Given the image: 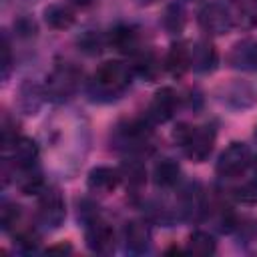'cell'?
Returning a JSON list of instances; mask_svg holds the SVG:
<instances>
[{
  "instance_id": "14",
  "label": "cell",
  "mask_w": 257,
  "mask_h": 257,
  "mask_svg": "<svg viewBox=\"0 0 257 257\" xmlns=\"http://www.w3.org/2000/svg\"><path fill=\"white\" fill-rule=\"evenodd\" d=\"M217 66V50L209 40H197L191 46V68L195 72H211Z\"/></svg>"
},
{
  "instance_id": "23",
  "label": "cell",
  "mask_w": 257,
  "mask_h": 257,
  "mask_svg": "<svg viewBox=\"0 0 257 257\" xmlns=\"http://www.w3.org/2000/svg\"><path fill=\"white\" fill-rule=\"evenodd\" d=\"M133 72H137L139 76L147 78V80H153L157 74H159V60L155 58L153 52H137L135 54V62H133Z\"/></svg>"
},
{
  "instance_id": "29",
  "label": "cell",
  "mask_w": 257,
  "mask_h": 257,
  "mask_svg": "<svg viewBox=\"0 0 257 257\" xmlns=\"http://www.w3.org/2000/svg\"><path fill=\"white\" fill-rule=\"evenodd\" d=\"M102 44H104L102 36H100L98 32H92V30L84 32V34L78 38V46H80V50H84L86 54H96V52H100Z\"/></svg>"
},
{
  "instance_id": "8",
  "label": "cell",
  "mask_w": 257,
  "mask_h": 257,
  "mask_svg": "<svg viewBox=\"0 0 257 257\" xmlns=\"http://www.w3.org/2000/svg\"><path fill=\"white\" fill-rule=\"evenodd\" d=\"M84 239L92 253L106 255V253H112L114 249V231L100 217V213L84 221Z\"/></svg>"
},
{
  "instance_id": "22",
  "label": "cell",
  "mask_w": 257,
  "mask_h": 257,
  "mask_svg": "<svg viewBox=\"0 0 257 257\" xmlns=\"http://www.w3.org/2000/svg\"><path fill=\"white\" fill-rule=\"evenodd\" d=\"M42 96L44 94V88L36 86L34 82H24L22 88H20V106L26 114H34L42 102Z\"/></svg>"
},
{
  "instance_id": "7",
  "label": "cell",
  "mask_w": 257,
  "mask_h": 257,
  "mask_svg": "<svg viewBox=\"0 0 257 257\" xmlns=\"http://www.w3.org/2000/svg\"><path fill=\"white\" fill-rule=\"evenodd\" d=\"M197 22H199L203 32L215 34V36L227 34V32H231V28H235V20H233L231 8L221 4V2L205 4L197 14Z\"/></svg>"
},
{
  "instance_id": "9",
  "label": "cell",
  "mask_w": 257,
  "mask_h": 257,
  "mask_svg": "<svg viewBox=\"0 0 257 257\" xmlns=\"http://www.w3.org/2000/svg\"><path fill=\"white\" fill-rule=\"evenodd\" d=\"M38 157H40V147L30 137L18 135L16 141L4 149V161H8L14 167V171L34 169L38 163Z\"/></svg>"
},
{
  "instance_id": "27",
  "label": "cell",
  "mask_w": 257,
  "mask_h": 257,
  "mask_svg": "<svg viewBox=\"0 0 257 257\" xmlns=\"http://www.w3.org/2000/svg\"><path fill=\"white\" fill-rule=\"evenodd\" d=\"M120 173H122V177H126V181H128L131 187H139V185H143V183H145V177H147L145 167H143L137 159L126 161V163L122 165Z\"/></svg>"
},
{
  "instance_id": "32",
  "label": "cell",
  "mask_w": 257,
  "mask_h": 257,
  "mask_svg": "<svg viewBox=\"0 0 257 257\" xmlns=\"http://www.w3.org/2000/svg\"><path fill=\"white\" fill-rule=\"evenodd\" d=\"M34 2H38V0H4V6H30V4H34Z\"/></svg>"
},
{
  "instance_id": "36",
  "label": "cell",
  "mask_w": 257,
  "mask_h": 257,
  "mask_svg": "<svg viewBox=\"0 0 257 257\" xmlns=\"http://www.w3.org/2000/svg\"><path fill=\"white\" fill-rule=\"evenodd\" d=\"M253 171H255V179H257V159L253 161Z\"/></svg>"
},
{
  "instance_id": "3",
  "label": "cell",
  "mask_w": 257,
  "mask_h": 257,
  "mask_svg": "<svg viewBox=\"0 0 257 257\" xmlns=\"http://www.w3.org/2000/svg\"><path fill=\"white\" fill-rule=\"evenodd\" d=\"M151 120L145 118H131L124 122H118L112 133V145L114 149L126 153V155H141L151 149Z\"/></svg>"
},
{
  "instance_id": "1",
  "label": "cell",
  "mask_w": 257,
  "mask_h": 257,
  "mask_svg": "<svg viewBox=\"0 0 257 257\" xmlns=\"http://www.w3.org/2000/svg\"><path fill=\"white\" fill-rule=\"evenodd\" d=\"M131 78H133V68L128 64L120 60H106L96 68L88 92L94 98L114 100L131 86Z\"/></svg>"
},
{
  "instance_id": "6",
  "label": "cell",
  "mask_w": 257,
  "mask_h": 257,
  "mask_svg": "<svg viewBox=\"0 0 257 257\" xmlns=\"http://www.w3.org/2000/svg\"><path fill=\"white\" fill-rule=\"evenodd\" d=\"M251 163H253V157H251L249 145L235 141L219 155L215 171L221 179H237L249 169Z\"/></svg>"
},
{
  "instance_id": "30",
  "label": "cell",
  "mask_w": 257,
  "mask_h": 257,
  "mask_svg": "<svg viewBox=\"0 0 257 257\" xmlns=\"http://www.w3.org/2000/svg\"><path fill=\"white\" fill-rule=\"evenodd\" d=\"M14 30H16V36H20V38H32V36H36L38 26L30 16H20L14 22Z\"/></svg>"
},
{
  "instance_id": "15",
  "label": "cell",
  "mask_w": 257,
  "mask_h": 257,
  "mask_svg": "<svg viewBox=\"0 0 257 257\" xmlns=\"http://www.w3.org/2000/svg\"><path fill=\"white\" fill-rule=\"evenodd\" d=\"M165 66H167V70H169L173 76H183V74L191 68V48H189V44L183 42V40L175 42V44L169 48Z\"/></svg>"
},
{
  "instance_id": "25",
  "label": "cell",
  "mask_w": 257,
  "mask_h": 257,
  "mask_svg": "<svg viewBox=\"0 0 257 257\" xmlns=\"http://www.w3.org/2000/svg\"><path fill=\"white\" fill-rule=\"evenodd\" d=\"M185 8L179 2H173L167 6L165 16H163V26L169 34H179L185 28Z\"/></svg>"
},
{
  "instance_id": "17",
  "label": "cell",
  "mask_w": 257,
  "mask_h": 257,
  "mask_svg": "<svg viewBox=\"0 0 257 257\" xmlns=\"http://www.w3.org/2000/svg\"><path fill=\"white\" fill-rule=\"evenodd\" d=\"M181 179V167L173 159H161L153 169V181L159 189H173Z\"/></svg>"
},
{
  "instance_id": "34",
  "label": "cell",
  "mask_w": 257,
  "mask_h": 257,
  "mask_svg": "<svg viewBox=\"0 0 257 257\" xmlns=\"http://www.w3.org/2000/svg\"><path fill=\"white\" fill-rule=\"evenodd\" d=\"M48 251H50V253H52V251H70V247H68V245H60V247H50Z\"/></svg>"
},
{
  "instance_id": "28",
  "label": "cell",
  "mask_w": 257,
  "mask_h": 257,
  "mask_svg": "<svg viewBox=\"0 0 257 257\" xmlns=\"http://www.w3.org/2000/svg\"><path fill=\"white\" fill-rule=\"evenodd\" d=\"M233 197L241 205H257V179L245 181L243 185L233 189Z\"/></svg>"
},
{
  "instance_id": "37",
  "label": "cell",
  "mask_w": 257,
  "mask_h": 257,
  "mask_svg": "<svg viewBox=\"0 0 257 257\" xmlns=\"http://www.w3.org/2000/svg\"><path fill=\"white\" fill-rule=\"evenodd\" d=\"M255 2H257V0H255Z\"/></svg>"
},
{
  "instance_id": "24",
  "label": "cell",
  "mask_w": 257,
  "mask_h": 257,
  "mask_svg": "<svg viewBox=\"0 0 257 257\" xmlns=\"http://www.w3.org/2000/svg\"><path fill=\"white\" fill-rule=\"evenodd\" d=\"M18 189L24 195H40V191L46 187L44 185V177L42 173L34 167V169H26V171H18Z\"/></svg>"
},
{
  "instance_id": "5",
  "label": "cell",
  "mask_w": 257,
  "mask_h": 257,
  "mask_svg": "<svg viewBox=\"0 0 257 257\" xmlns=\"http://www.w3.org/2000/svg\"><path fill=\"white\" fill-rule=\"evenodd\" d=\"M66 217V205L56 187H44L38 195L36 205V221L44 229H58L64 223Z\"/></svg>"
},
{
  "instance_id": "18",
  "label": "cell",
  "mask_w": 257,
  "mask_h": 257,
  "mask_svg": "<svg viewBox=\"0 0 257 257\" xmlns=\"http://www.w3.org/2000/svg\"><path fill=\"white\" fill-rule=\"evenodd\" d=\"M255 100V94H253V88L245 82H233L229 86H225V94H223V102L229 104L231 108H237V110H243V108H249Z\"/></svg>"
},
{
  "instance_id": "35",
  "label": "cell",
  "mask_w": 257,
  "mask_h": 257,
  "mask_svg": "<svg viewBox=\"0 0 257 257\" xmlns=\"http://www.w3.org/2000/svg\"><path fill=\"white\" fill-rule=\"evenodd\" d=\"M153 2H157V0H139L141 6H147V4H153Z\"/></svg>"
},
{
  "instance_id": "33",
  "label": "cell",
  "mask_w": 257,
  "mask_h": 257,
  "mask_svg": "<svg viewBox=\"0 0 257 257\" xmlns=\"http://www.w3.org/2000/svg\"><path fill=\"white\" fill-rule=\"evenodd\" d=\"M74 6H80V8H86V6H90L94 0H70Z\"/></svg>"
},
{
  "instance_id": "26",
  "label": "cell",
  "mask_w": 257,
  "mask_h": 257,
  "mask_svg": "<svg viewBox=\"0 0 257 257\" xmlns=\"http://www.w3.org/2000/svg\"><path fill=\"white\" fill-rule=\"evenodd\" d=\"M20 217H22V211L16 203H8L4 201L2 203V211H0V225L4 231H16V225L20 223Z\"/></svg>"
},
{
  "instance_id": "11",
  "label": "cell",
  "mask_w": 257,
  "mask_h": 257,
  "mask_svg": "<svg viewBox=\"0 0 257 257\" xmlns=\"http://www.w3.org/2000/svg\"><path fill=\"white\" fill-rule=\"evenodd\" d=\"M122 181V173L120 169H114V167H108V165H100V167H94L88 177H86V187L90 193H96V195H108L112 193Z\"/></svg>"
},
{
  "instance_id": "13",
  "label": "cell",
  "mask_w": 257,
  "mask_h": 257,
  "mask_svg": "<svg viewBox=\"0 0 257 257\" xmlns=\"http://www.w3.org/2000/svg\"><path fill=\"white\" fill-rule=\"evenodd\" d=\"M114 50L122 52V54H137L141 48V38L139 32L128 26V24H118L108 32V40H106Z\"/></svg>"
},
{
  "instance_id": "21",
  "label": "cell",
  "mask_w": 257,
  "mask_h": 257,
  "mask_svg": "<svg viewBox=\"0 0 257 257\" xmlns=\"http://www.w3.org/2000/svg\"><path fill=\"white\" fill-rule=\"evenodd\" d=\"M235 26L253 28L257 26V2L255 0H235V8H231Z\"/></svg>"
},
{
  "instance_id": "20",
  "label": "cell",
  "mask_w": 257,
  "mask_h": 257,
  "mask_svg": "<svg viewBox=\"0 0 257 257\" xmlns=\"http://www.w3.org/2000/svg\"><path fill=\"white\" fill-rule=\"evenodd\" d=\"M217 251V241L211 233L207 231H195L189 235V241H187V253L191 255H199V257H207V255H213Z\"/></svg>"
},
{
  "instance_id": "12",
  "label": "cell",
  "mask_w": 257,
  "mask_h": 257,
  "mask_svg": "<svg viewBox=\"0 0 257 257\" xmlns=\"http://www.w3.org/2000/svg\"><path fill=\"white\" fill-rule=\"evenodd\" d=\"M124 245L131 253L143 255L151 249V227L143 219H133L124 225Z\"/></svg>"
},
{
  "instance_id": "2",
  "label": "cell",
  "mask_w": 257,
  "mask_h": 257,
  "mask_svg": "<svg viewBox=\"0 0 257 257\" xmlns=\"http://www.w3.org/2000/svg\"><path fill=\"white\" fill-rule=\"evenodd\" d=\"M215 137H217V133H215L213 124L191 126V124L181 122L173 133V139L179 143L183 153L195 163H203L209 159V155L213 153V147H215Z\"/></svg>"
},
{
  "instance_id": "31",
  "label": "cell",
  "mask_w": 257,
  "mask_h": 257,
  "mask_svg": "<svg viewBox=\"0 0 257 257\" xmlns=\"http://www.w3.org/2000/svg\"><path fill=\"white\" fill-rule=\"evenodd\" d=\"M12 70V44L8 38V32L2 34V80H8Z\"/></svg>"
},
{
  "instance_id": "19",
  "label": "cell",
  "mask_w": 257,
  "mask_h": 257,
  "mask_svg": "<svg viewBox=\"0 0 257 257\" xmlns=\"http://www.w3.org/2000/svg\"><path fill=\"white\" fill-rule=\"evenodd\" d=\"M229 62L235 68H257V42L245 40L237 44L229 56Z\"/></svg>"
},
{
  "instance_id": "4",
  "label": "cell",
  "mask_w": 257,
  "mask_h": 257,
  "mask_svg": "<svg viewBox=\"0 0 257 257\" xmlns=\"http://www.w3.org/2000/svg\"><path fill=\"white\" fill-rule=\"evenodd\" d=\"M80 80H82V72H80L74 64H70V62H60V64H56V66L48 72V76H46L42 88H44L46 98L56 100V102H62V100L70 98V96L78 90Z\"/></svg>"
},
{
  "instance_id": "10",
  "label": "cell",
  "mask_w": 257,
  "mask_h": 257,
  "mask_svg": "<svg viewBox=\"0 0 257 257\" xmlns=\"http://www.w3.org/2000/svg\"><path fill=\"white\" fill-rule=\"evenodd\" d=\"M177 106H179V96H177V92H175L171 86H163V88H159V90L153 94L145 116H147L153 124H155V122H157V124H159V122H167V120H171V118L175 116Z\"/></svg>"
},
{
  "instance_id": "16",
  "label": "cell",
  "mask_w": 257,
  "mask_h": 257,
  "mask_svg": "<svg viewBox=\"0 0 257 257\" xmlns=\"http://www.w3.org/2000/svg\"><path fill=\"white\" fill-rule=\"evenodd\" d=\"M76 14L68 4H48L44 8V22L48 24V28L52 30H66L74 24Z\"/></svg>"
}]
</instances>
